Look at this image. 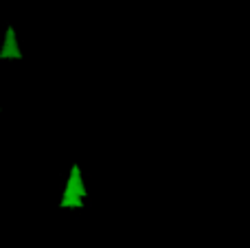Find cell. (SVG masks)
I'll return each instance as SVG.
<instances>
[{
  "label": "cell",
  "instance_id": "cell-1",
  "mask_svg": "<svg viewBox=\"0 0 250 248\" xmlns=\"http://www.w3.org/2000/svg\"><path fill=\"white\" fill-rule=\"evenodd\" d=\"M83 198H86V187H83V180H82V171L79 167L75 165L70 169V178L66 183V189H64V196H62V209H68V207H83Z\"/></svg>",
  "mask_w": 250,
  "mask_h": 248
},
{
  "label": "cell",
  "instance_id": "cell-2",
  "mask_svg": "<svg viewBox=\"0 0 250 248\" xmlns=\"http://www.w3.org/2000/svg\"><path fill=\"white\" fill-rule=\"evenodd\" d=\"M0 57H20L16 38H13V29H7V40H4V46L0 48Z\"/></svg>",
  "mask_w": 250,
  "mask_h": 248
}]
</instances>
